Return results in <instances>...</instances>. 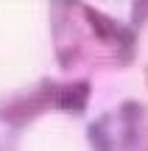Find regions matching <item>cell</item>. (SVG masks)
Masks as SVG:
<instances>
[{
	"label": "cell",
	"instance_id": "1",
	"mask_svg": "<svg viewBox=\"0 0 148 151\" xmlns=\"http://www.w3.org/2000/svg\"><path fill=\"white\" fill-rule=\"evenodd\" d=\"M50 104H53V84H42L34 95L17 98L9 106H3L0 109V118L14 123V126H22V123H28V120H34L36 115H42Z\"/></svg>",
	"mask_w": 148,
	"mask_h": 151
},
{
	"label": "cell",
	"instance_id": "2",
	"mask_svg": "<svg viewBox=\"0 0 148 151\" xmlns=\"http://www.w3.org/2000/svg\"><path fill=\"white\" fill-rule=\"evenodd\" d=\"M84 17H87V22L92 25L95 37L101 39V42H112V45H132L134 37L126 31L123 25H117L112 17H106L104 11L98 9H84Z\"/></svg>",
	"mask_w": 148,
	"mask_h": 151
},
{
	"label": "cell",
	"instance_id": "3",
	"mask_svg": "<svg viewBox=\"0 0 148 151\" xmlns=\"http://www.w3.org/2000/svg\"><path fill=\"white\" fill-rule=\"evenodd\" d=\"M89 101V84L73 81V84H53V104L67 112H84Z\"/></svg>",
	"mask_w": 148,
	"mask_h": 151
},
{
	"label": "cell",
	"instance_id": "4",
	"mask_svg": "<svg viewBox=\"0 0 148 151\" xmlns=\"http://www.w3.org/2000/svg\"><path fill=\"white\" fill-rule=\"evenodd\" d=\"M89 143H92L95 151H115L117 140L112 134V123H109V115L98 118L92 126H89Z\"/></svg>",
	"mask_w": 148,
	"mask_h": 151
}]
</instances>
